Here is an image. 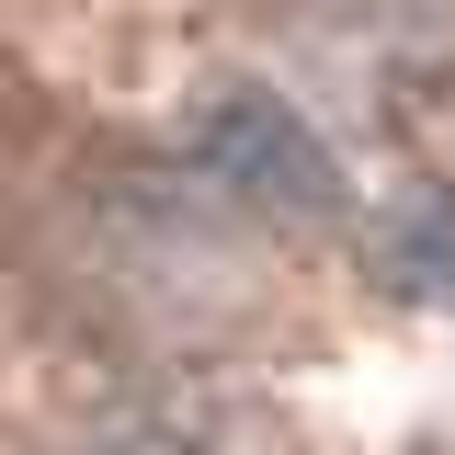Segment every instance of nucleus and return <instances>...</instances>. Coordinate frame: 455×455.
Listing matches in <instances>:
<instances>
[{"mask_svg": "<svg viewBox=\"0 0 455 455\" xmlns=\"http://www.w3.org/2000/svg\"><path fill=\"white\" fill-rule=\"evenodd\" d=\"M182 160H194L205 194L251 205V217H296V228L341 217V160L284 92H217V103L182 125Z\"/></svg>", "mask_w": 455, "mask_h": 455, "instance_id": "nucleus-1", "label": "nucleus"}, {"mask_svg": "<svg viewBox=\"0 0 455 455\" xmlns=\"http://www.w3.org/2000/svg\"><path fill=\"white\" fill-rule=\"evenodd\" d=\"M364 274L398 307H444L455 296V194L444 182H410V194H387L364 217Z\"/></svg>", "mask_w": 455, "mask_h": 455, "instance_id": "nucleus-2", "label": "nucleus"}, {"mask_svg": "<svg viewBox=\"0 0 455 455\" xmlns=\"http://www.w3.org/2000/svg\"><path fill=\"white\" fill-rule=\"evenodd\" d=\"M92 455H205L194 433H114V444H92Z\"/></svg>", "mask_w": 455, "mask_h": 455, "instance_id": "nucleus-3", "label": "nucleus"}]
</instances>
